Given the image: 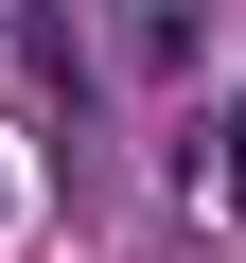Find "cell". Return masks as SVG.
I'll return each instance as SVG.
<instances>
[{
	"label": "cell",
	"mask_w": 246,
	"mask_h": 263,
	"mask_svg": "<svg viewBox=\"0 0 246 263\" xmlns=\"http://www.w3.org/2000/svg\"><path fill=\"white\" fill-rule=\"evenodd\" d=\"M229 193H246V123H229Z\"/></svg>",
	"instance_id": "obj_1"
}]
</instances>
